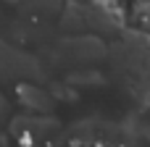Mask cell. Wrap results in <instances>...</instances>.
<instances>
[{
    "mask_svg": "<svg viewBox=\"0 0 150 147\" xmlns=\"http://www.w3.org/2000/svg\"><path fill=\"white\" fill-rule=\"evenodd\" d=\"M18 97L24 100L26 108H37V110H42V105H47L45 95H42V92H32V87H24V92H18Z\"/></svg>",
    "mask_w": 150,
    "mask_h": 147,
    "instance_id": "obj_1",
    "label": "cell"
}]
</instances>
